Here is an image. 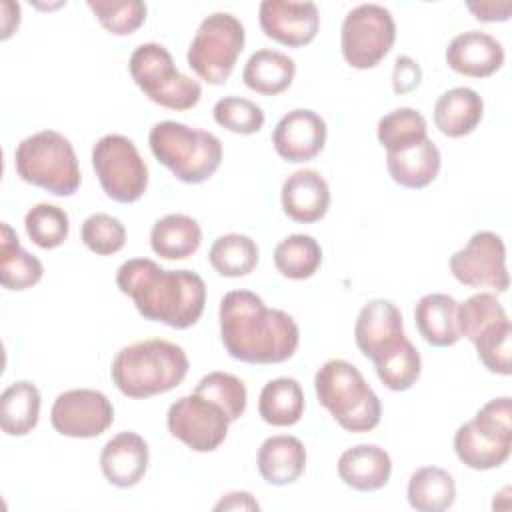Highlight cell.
<instances>
[{
    "label": "cell",
    "mask_w": 512,
    "mask_h": 512,
    "mask_svg": "<svg viewBox=\"0 0 512 512\" xmlns=\"http://www.w3.org/2000/svg\"><path fill=\"white\" fill-rule=\"evenodd\" d=\"M218 320L222 346L234 360L270 366L290 360L298 350L300 328L296 320L280 308H268L250 290L226 292Z\"/></svg>",
    "instance_id": "1"
},
{
    "label": "cell",
    "mask_w": 512,
    "mask_h": 512,
    "mask_svg": "<svg viewBox=\"0 0 512 512\" xmlns=\"http://www.w3.org/2000/svg\"><path fill=\"white\" fill-rule=\"evenodd\" d=\"M120 292L146 320L176 330L194 326L206 306V282L192 270H164L150 258H130L116 272Z\"/></svg>",
    "instance_id": "2"
},
{
    "label": "cell",
    "mask_w": 512,
    "mask_h": 512,
    "mask_svg": "<svg viewBox=\"0 0 512 512\" xmlns=\"http://www.w3.org/2000/svg\"><path fill=\"white\" fill-rule=\"evenodd\" d=\"M188 368L190 362L182 346L150 338L120 348L110 364V376L124 396L142 400L180 386Z\"/></svg>",
    "instance_id": "3"
},
{
    "label": "cell",
    "mask_w": 512,
    "mask_h": 512,
    "mask_svg": "<svg viewBox=\"0 0 512 512\" xmlns=\"http://www.w3.org/2000/svg\"><path fill=\"white\" fill-rule=\"evenodd\" d=\"M314 388L318 402L344 430L360 434L380 424V398L352 362L342 358L324 362L314 376Z\"/></svg>",
    "instance_id": "4"
},
{
    "label": "cell",
    "mask_w": 512,
    "mask_h": 512,
    "mask_svg": "<svg viewBox=\"0 0 512 512\" xmlns=\"http://www.w3.org/2000/svg\"><path fill=\"white\" fill-rule=\"evenodd\" d=\"M148 144L154 158L184 184L206 182L222 164V142L216 134L176 120L156 122Z\"/></svg>",
    "instance_id": "5"
},
{
    "label": "cell",
    "mask_w": 512,
    "mask_h": 512,
    "mask_svg": "<svg viewBox=\"0 0 512 512\" xmlns=\"http://www.w3.org/2000/svg\"><path fill=\"white\" fill-rule=\"evenodd\" d=\"M16 174L54 196H72L82 182L72 142L56 130H40L14 150Z\"/></svg>",
    "instance_id": "6"
},
{
    "label": "cell",
    "mask_w": 512,
    "mask_h": 512,
    "mask_svg": "<svg viewBox=\"0 0 512 512\" xmlns=\"http://www.w3.org/2000/svg\"><path fill=\"white\" fill-rule=\"evenodd\" d=\"M128 70L144 96L162 108L182 112L194 108L202 98L200 82L182 74L174 66L172 54L158 42L136 46Z\"/></svg>",
    "instance_id": "7"
},
{
    "label": "cell",
    "mask_w": 512,
    "mask_h": 512,
    "mask_svg": "<svg viewBox=\"0 0 512 512\" xmlns=\"http://www.w3.org/2000/svg\"><path fill=\"white\" fill-rule=\"evenodd\" d=\"M244 42V24L230 12H214L200 22L186 62L200 80L222 86L230 78Z\"/></svg>",
    "instance_id": "8"
},
{
    "label": "cell",
    "mask_w": 512,
    "mask_h": 512,
    "mask_svg": "<svg viewBox=\"0 0 512 512\" xmlns=\"http://www.w3.org/2000/svg\"><path fill=\"white\" fill-rule=\"evenodd\" d=\"M92 168L104 194L114 202L132 204L148 188V166L128 136H102L92 148Z\"/></svg>",
    "instance_id": "9"
},
{
    "label": "cell",
    "mask_w": 512,
    "mask_h": 512,
    "mask_svg": "<svg viewBox=\"0 0 512 512\" xmlns=\"http://www.w3.org/2000/svg\"><path fill=\"white\" fill-rule=\"evenodd\" d=\"M396 42V22L380 4H358L342 22L340 50L348 66L368 70L378 66Z\"/></svg>",
    "instance_id": "10"
},
{
    "label": "cell",
    "mask_w": 512,
    "mask_h": 512,
    "mask_svg": "<svg viewBox=\"0 0 512 512\" xmlns=\"http://www.w3.org/2000/svg\"><path fill=\"white\" fill-rule=\"evenodd\" d=\"M168 432L194 452H214L228 436L230 420L212 400L192 392L170 404Z\"/></svg>",
    "instance_id": "11"
},
{
    "label": "cell",
    "mask_w": 512,
    "mask_h": 512,
    "mask_svg": "<svg viewBox=\"0 0 512 512\" xmlns=\"http://www.w3.org/2000/svg\"><path fill=\"white\" fill-rule=\"evenodd\" d=\"M448 268L460 284L470 288L488 286L506 292L510 286L504 240L490 230L474 232L466 246L450 256Z\"/></svg>",
    "instance_id": "12"
},
{
    "label": "cell",
    "mask_w": 512,
    "mask_h": 512,
    "mask_svg": "<svg viewBox=\"0 0 512 512\" xmlns=\"http://www.w3.org/2000/svg\"><path fill=\"white\" fill-rule=\"evenodd\" d=\"M52 428L68 438H96L114 422L108 396L92 388H72L56 396L50 410Z\"/></svg>",
    "instance_id": "13"
},
{
    "label": "cell",
    "mask_w": 512,
    "mask_h": 512,
    "mask_svg": "<svg viewBox=\"0 0 512 512\" xmlns=\"http://www.w3.org/2000/svg\"><path fill=\"white\" fill-rule=\"evenodd\" d=\"M262 32L274 42L290 48L310 44L320 30L318 6L310 0H264L258 8Z\"/></svg>",
    "instance_id": "14"
},
{
    "label": "cell",
    "mask_w": 512,
    "mask_h": 512,
    "mask_svg": "<svg viewBox=\"0 0 512 512\" xmlns=\"http://www.w3.org/2000/svg\"><path fill=\"white\" fill-rule=\"evenodd\" d=\"M328 128L324 118L308 108H296L284 114L272 130L276 154L286 162L314 160L326 146Z\"/></svg>",
    "instance_id": "15"
},
{
    "label": "cell",
    "mask_w": 512,
    "mask_h": 512,
    "mask_svg": "<svg viewBox=\"0 0 512 512\" xmlns=\"http://www.w3.org/2000/svg\"><path fill=\"white\" fill-rule=\"evenodd\" d=\"M406 338L402 312L392 300H368L358 312L354 324V340L358 350L372 362L392 352Z\"/></svg>",
    "instance_id": "16"
},
{
    "label": "cell",
    "mask_w": 512,
    "mask_h": 512,
    "mask_svg": "<svg viewBox=\"0 0 512 512\" xmlns=\"http://www.w3.org/2000/svg\"><path fill=\"white\" fill-rule=\"evenodd\" d=\"M446 64L470 78H488L504 64V48L492 34L466 30L456 34L446 46Z\"/></svg>",
    "instance_id": "17"
},
{
    "label": "cell",
    "mask_w": 512,
    "mask_h": 512,
    "mask_svg": "<svg viewBox=\"0 0 512 512\" xmlns=\"http://www.w3.org/2000/svg\"><path fill=\"white\" fill-rule=\"evenodd\" d=\"M148 462V444L136 432H120L112 436L100 452V470L116 488L136 486L144 478Z\"/></svg>",
    "instance_id": "18"
},
{
    "label": "cell",
    "mask_w": 512,
    "mask_h": 512,
    "mask_svg": "<svg viewBox=\"0 0 512 512\" xmlns=\"http://www.w3.org/2000/svg\"><path fill=\"white\" fill-rule=\"evenodd\" d=\"M284 214L300 224H312L326 216L330 206V188L324 176L312 168L292 172L280 192Z\"/></svg>",
    "instance_id": "19"
},
{
    "label": "cell",
    "mask_w": 512,
    "mask_h": 512,
    "mask_svg": "<svg viewBox=\"0 0 512 512\" xmlns=\"http://www.w3.org/2000/svg\"><path fill=\"white\" fill-rule=\"evenodd\" d=\"M392 474L390 454L376 444H358L338 458L340 480L358 492H374L388 484Z\"/></svg>",
    "instance_id": "20"
},
{
    "label": "cell",
    "mask_w": 512,
    "mask_h": 512,
    "mask_svg": "<svg viewBox=\"0 0 512 512\" xmlns=\"http://www.w3.org/2000/svg\"><path fill=\"white\" fill-rule=\"evenodd\" d=\"M256 466L260 476L272 486L294 484L304 474L306 448L296 436H270L258 448Z\"/></svg>",
    "instance_id": "21"
},
{
    "label": "cell",
    "mask_w": 512,
    "mask_h": 512,
    "mask_svg": "<svg viewBox=\"0 0 512 512\" xmlns=\"http://www.w3.org/2000/svg\"><path fill=\"white\" fill-rule=\"evenodd\" d=\"M442 158L438 146L424 138L396 152H386V168L396 184L410 190H420L432 184L440 172Z\"/></svg>",
    "instance_id": "22"
},
{
    "label": "cell",
    "mask_w": 512,
    "mask_h": 512,
    "mask_svg": "<svg viewBox=\"0 0 512 512\" xmlns=\"http://www.w3.org/2000/svg\"><path fill=\"white\" fill-rule=\"evenodd\" d=\"M420 336L434 348L454 346L462 336L458 330V302L450 294H424L414 308Z\"/></svg>",
    "instance_id": "23"
},
{
    "label": "cell",
    "mask_w": 512,
    "mask_h": 512,
    "mask_svg": "<svg viewBox=\"0 0 512 512\" xmlns=\"http://www.w3.org/2000/svg\"><path fill=\"white\" fill-rule=\"evenodd\" d=\"M484 116L482 96L468 88L456 86L446 90L434 104V124L448 138L472 134Z\"/></svg>",
    "instance_id": "24"
},
{
    "label": "cell",
    "mask_w": 512,
    "mask_h": 512,
    "mask_svg": "<svg viewBox=\"0 0 512 512\" xmlns=\"http://www.w3.org/2000/svg\"><path fill=\"white\" fill-rule=\"evenodd\" d=\"M458 330L476 346L512 330V326L500 300L490 292H478L458 304Z\"/></svg>",
    "instance_id": "25"
},
{
    "label": "cell",
    "mask_w": 512,
    "mask_h": 512,
    "mask_svg": "<svg viewBox=\"0 0 512 512\" xmlns=\"http://www.w3.org/2000/svg\"><path fill=\"white\" fill-rule=\"evenodd\" d=\"M512 440H502L482 430L474 420L458 426L454 434V452L458 460L472 470H492L510 458Z\"/></svg>",
    "instance_id": "26"
},
{
    "label": "cell",
    "mask_w": 512,
    "mask_h": 512,
    "mask_svg": "<svg viewBox=\"0 0 512 512\" xmlns=\"http://www.w3.org/2000/svg\"><path fill=\"white\" fill-rule=\"evenodd\" d=\"M202 244L200 224L186 214H166L150 230V248L164 260H186Z\"/></svg>",
    "instance_id": "27"
},
{
    "label": "cell",
    "mask_w": 512,
    "mask_h": 512,
    "mask_svg": "<svg viewBox=\"0 0 512 512\" xmlns=\"http://www.w3.org/2000/svg\"><path fill=\"white\" fill-rule=\"evenodd\" d=\"M296 76V62L278 50H256L242 70L244 84L262 96H276L290 88Z\"/></svg>",
    "instance_id": "28"
},
{
    "label": "cell",
    "mask_w": 512,
    "mask_h": 512,
    "mask_svg": "<svg viewBox=\"0 0 512 512\" xmlns=\"http://www.w3.org/2000/svg\"><path fill=\"white\" fill-rule=\"evenodd\" d=\"M44 276L42 262L26 252L8 222L0 224V284L6 290H28Z\"/></svg>",
    "instance_id": "29"
},
{
    "label": "cell",
    "mask_w": 512,
    "mask_h": 512,
    "mask_svg": "<svg viewBox=\"0 0 512 512\" xmlns=\"http://www.w3.org/2000/svg\"><path fill=\"white\" fill-rule=\"evenodd\" d=\"M260 418L276 428L294 426L304 414V390L296 378L268 380L258 396Z\"/></svg>",
    "instance_id": "30"
},
{
    "label": "cell",
    "mask_w": 512,
    "mask_h": 512,
    "mask_svg": "<svg viewBox=\"0 0 512 512\" xmlns=\"http://www.w3.org/2000/svg\"><path fill=\"white\" fill-rule=\"evenodd\" d=\"M40 390L28 380L12 382L0 394V428L6 436H26L40 420Z\"/></svg>",
    "instance_id": "31"
},
{
    "label": "cell",
    "mask_w": 512,
    "mask_h": 512,
    "mask_svg": "<svg viewBox=\"0 0 512 512\" xmlns=\"http://www.w3.org/2000/svg\"><path fill=\"white\" fill-rule=\"evenodd\" d=\"M406 496L408 504L418 512H442L456 500V482L440 466H422L412 472Z\"/></svg>",
    "instance_id": "32"
},
{
    "label": "cell",
    "mask_w": 512,
    "mask_h": 512,
    "mask_svg": "<svg viewBox=\"0 0 512 512\" xmlns=\"http://www.w3.org/2000/svg\"><path fill=\"white\" fill-rule=\"evenodd\" d=\"M258 258V244L250 236L238 232L218 236L208 250L210 266L226 278H240L250 274L256 268Z\"/></svg>",
    "instance_id": "33"
},
{
    "label": "cell",
    "mask_w": 512,
    "mask_h": 512,
    "mask_svg": "<svg viewBox=\"0 0 512 512\" xmlns=\"http://www.w3.org/2000/svg\"><path fill=\"white\" fill-rule=\"evenodd\" d=\"M322 248L310 234H290L274 248L276 270L290 280H306L318 272Z\"/></svg>",
    "instance_id": "34"
},
{
    "label": "cell",
    "mask_w": 512,
    "mask_h": 512,
    "mask_svg": "<svg viewBox=\"0 0 512 512\" xmlns=\"http://www.w3.org/2000/svg\"><path fill=\"white\" fill-rule=\"evenodd\" d=\"M376 374L380 382L394 392L410 390L422 372V358L418 348L404 338L392 352L374 360Z\"/></svg>",
    "instance_id": "35"
},
{
    "label": "cell",
    "mask_w": 512,
    "mask_h": 512,
    "mask_svg": "<svg viewBox=\"0 0 512 512\" xmlns=\"http://www.w3.org/2000/svg\"><path fill=\"white\" fill-rule=\"evenodd\" d=\"M376 136L386 152H396L428 138V122L414 108H396L378 120Z\"/></svg>",
    "instance_id": "36"
},
{
    "label": "cell",
    "mask_w": 512,
    "mask_h": 512,
    "mask_svg": "<svg viewBox=\"0 0 512 512\" xmlns=\"http://www.w3.org/2000/svg\"><path fill=\"white\" fill-rule=\"evenodd\" d=\"M24 228L28 238L42 250H54L62 246L70 232V218L64 208L48 202L32 206L24 216Z\"/></svg>",
    "instance_id": "37"
},
{
    "label": "cell",
    "mask_w": 512,
    "mask_h": 512,
    "mask_svg": "<svg viewBox=\"0 0 512 512\" xmlns=\"http://www.w3.org/2000/svg\"><path fill=\"white\" fill-rule=\"evenodd\" d=\"M194 392L218 404L230 422H236L248 404V390L244 382L238 376L220 370L202 376Z\"/></svg>",
    "instance_id": "38"
},
{
    "label": "cell",
    "mask_w": 512,
    "mask_h": 512,
    "mask_svg": "<svg viewBox=\"0 0 512 512\" xmlns=\"http://www.w3.org/2000/svg\"><path fill=\"white\" fill-rule=\"evenodd\" d=\"M86 4L102 28L114 36L136 32L148 14L146 2L140 0H88Z\"/></svg>",
    "instance_id": "39"
},
{
    "label": "cell",
    "mask_w": 512,
    "mask_h": 512,
    "mask_svg": "<svg viewBox=\"0 0 512 512\" xmlns=\"http://www.w3.org/2000/svg\"><path fill=\"white\" fill-rule=\"evenodd\" d=\"M212 116L218 126L242 136L260 132L266 120L264 110L256 102L240 96L220 98L212 108Z\"/></svg>",
    "instance_id": "40"
},
{
    "label": "cell",
    "mask_w": 512,
    "mask_h": 512,
    "mask_svg": "<svg viewBox=\"0 0 512 512\" xmlns=\"http://www.w3.org/2000/svg\"><path fill=\"white\" fill-rule=\"evenodd\" d=\"M80 238L90 252L98 256H110L124 248L126 228L122 220H118L116 216L106 212H96L82 222Z\"/></svg>",
    "instance_id": "41"
},
{
    "label": "cell",
    "mask_w": 512,
    "mask_h": 512,
    "mask_svg": "<svg viewBox=\"0 0 512 512\" xmlns=\"http://www.w3.org/2000/svg\"><path fill=\"white\" fill-rule=\"evenodd\" d=\"M472 420L488 434L502 440H512V398L500 396L486 402Z\"/></svg>",
    "instance_id": "42"
},
{
    "label": "cell",
    "mask_w": 512,
    "mask_h": 512,
    "mask_svg": "<svg viewBox=\"0 0 512 512\" xmlns=\"http://www.w3.org/2000/svg\"><path fill=\"white\" fill-rule=\"evenodd\" d=\"M478 360L494 374L510 376L512 374V330L494 336L476 346Z\"/></svg>",
    "instance_id": "43"
},
{
    "label": "cell",
    "mask_w": 512,
    "mask_h": 512,
    "mask_svg": "<svg viewBox=\"0 0 512 512\" xmlns=\"http://www.w3.org/2000/svg\"><path fill=\"white\" fill-rule=\"evenodd\" d=\"M420 82H422L420 64L414 58L406 56V54L398 56L394 60V68H392V90H394V94L404 96V94L416 90L420 86Z\"/></svg>",
    "instance_id": "44"
},
{
    "label": "cell",
    "mask_w": 512,
    "mask_h": 512,
    "mask_svg": "<svg viewBox=\"0 0 512 512\" xmlns=\"http://www.w3.org/2000/svg\"><path fill=\"white\" fill-rule=\"evenodd\" d=\"M466 8L474 14L480 22H506L512 12V2H494V0H480V2H466Z\"/></svg>",
    "instance_id": "45"
},
{
    "label": "cell",
    "mask_w": 512,
    "mask_h": 512,
    "mask_svg": "<svg viewBox=\"0 0 512 512\" xmlns=\"http://www.w3.org/2000/svg\"><path fill=\"white\" fill-rule=\"evenodd\" d=\"M214 510H260V504L250 492L234 490L224 494L216 504Z\"/></svg>",
    "instance_id": "46"
}]
</instances>
